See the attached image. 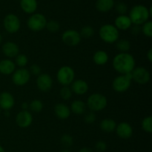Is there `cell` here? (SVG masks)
<instances>
[{
	"instance_id": "cell-1",
	"label": "cell",
	"mask_w": 152,
	"mask_h": 152,
	"mask_svg": "<svg viewBox=\"0 0 152 152\" xmlns=\"http://www.w3.org/2000/svg\"><path fill=\"white\" fill-rule=\"evenodd\" d=\"M112 65L114 70L120 75L131 73L135 68L136 61L129 52H120L113 58Z\"/></svg>"
},
{
	"instance_id": "cell-2",
	"label": "cell",
	"mask_w": 152,
	"mask_h": 152,
	"mask_svg": "<svg viewBox=\"0 0 152 152\" xmlns=\"http://www.w3.org/2000/svg\"><path fill=\"white\" fill-rule=\"evenodd\" d=\"M151 7L149 8L143 4L133 6L129 11V18L134 25H141L151 16Z\"/></svg>"
},
{
	"instance_id": "cell-3",
	"label": "cell",
	"mask_w": 152,
	"mask_h": 152,
	"mask_svg": "<svg viewBox=\"0 0 152 152\" xmlns=\"http://www.w3.org/2000/svg\"><path fill=\"white\" fill-rule=\"evenodd\" d=\"M99 35L101 40L108 44L115 43L119 40V30L111 24H105L99 28Z\"/></svg>"
},
{
	"instance_id": "cell-4",
	"label": "cell",
	"mask_w": 152,
	"mask_h": 152,
	"mask_svg": "<svg viewBox=\"0 0 152 152\" xmlns=\"http://www.w3.org/2000/svg\"><path fill=\"white\" fill-rule=\"evenodd\" d=\"M108 104V100L104 95L101 93H93L88 98L87 104L91 111L99 112L103 110Z\"/></svg>"
},
{
	"instance_id": "cell-5",
	"label": "cell",
	"mask_w": 152,
	"mask_h": 152,
	"mask_svg": "<svg viewBox=\"0 0 152 152\" xmlns=\"http://www.w3.org/2000/svg\"><path fill=\"white\" fill-rule=\"evenodd\" d=\"M56 78L58 82L62 86H69L75 79V72L72 67L63 66L57 71Z\"/></svg>"
},
{
	"instance_id": "cell-6",
	"label": "cell",
	"mask_w": 152,
	"mask_h": 152,
	"mask_svg": "<svg viewBox=\"0 0 152 152\" xmlns=\"http://www.w3.org/2000/svg\"><path fill=\"white\" fill-rule=\"evenodd\" d=\"M132 81V72L126 75H120L114 79L112 87L115 92H124L130 88Z\"/></svg>"
},
{
	"instance_id": "cell-7",
	"label": "cell",
	"mask_w": 152,
	"mask_h": 152,
	"mask_svg": "<svg viewBox=\"0 0 152 152\" xmlns=\"http://www.w3.org/2000/svg\"><path fill=\"white\" fill-rule=\"evenodd\" d=\"M47 19L42 13H34L28 19L27 25L28 28L33 31H40L45 28Z\"/></svg>"
},
{
	"instance_id": "cell-8",
	"label": "cell",
	"mask_w": 152,
	"mask_h": 152,
	"mask_svg": "<svg viewBox=\"0 0 152 152\" xmlns=\"http://www.w3.org/2000/svg\"><path fill=\"white\" fill-rule=\"evenodd\" d=\"M3 26L5 31L9 34H15L20 29V19L14 13H8L4 16Z\"/></svg>"
},
{
	"instance_id": "cell-9",
	"label": "cell",
	"mask_w": 152,
	"mask_h": 152,
	"mask_svg": "<svg viewBox=\"0 0 152 152\" xmlns=\"http://www.w3.org/2000/svg\"><path fill=\"white\" fill-rule=\"evenodd\" d=\"M12 81L16 86H24L29 82L31 79V73L25 68L16 69L12 73Z\"/></svg>"
},
{
	"instance_id": "cell-10",
	"label": "cell",
	"mask_w": 152,
	"mask_h": 152,
	"mask_svg": "<svg viewBox=\"0 0 152 152\" xmlns=\"http://www.w3.org/2000/svg\"><path fill=\"white\" fill-rule=\"evenodd\" d=\"M132 80H134L138 84H146L151 79V75L145 67L139 66L134 69L132 72Z\"/></svg>"
},
{
	"instance_id": "cell-11",
	"label": "cell",
	"mask_w": 152,
	"mask_h": 152,
	"mask_svg": "<svg viewBox=\"0 0 152 152\" xmlns=\"http://www.w3.org/2000/svg\"><path fill=\"white\" fill-rule=\"evenodd\" d=\"M81 38L80 32L74 29L66 30L62 35V40L63 43L71 47L78 46L81 42Z\"/></svg>"
},
{
	"instance_id": "cell-12",
	"label": "cell",
	"mask_w": 152,
	"mask_h": 152,
	"mask_svg": "<svg viewBox=\"0 0 152 152\" xmlns=\"http://www.w3.org/2000/svg\"><path fill=\"white\" fill-rule=\"evenodd\" d=\"M37 88L42 92H48L53 86V79L51 76L47 73H41L37 76Z\"/></svg>"
},
{
	"instance_id": "cell-13",
	"label": "cell",
	"mask_w": 152,
	"mask_h": 152,
	"mask_svg": "<svg viewBox=\"0 0 152 152\" xmlns=\"http://www.w3.org/2000/svg\"><path fill=\"white\" fill-rule=\"evenodd\" d=\"M33 116L28 110H22L19 112L16 116V123L19 128H26L32 124Z\"/></svg>"
},
{
	"instance_id": "cell-14",
	"label": "cell",
	"mask_w": 152,
	"mask_h": 152,
	"mask_svg": "<svg viewBox=\"0 0 152 152\" xmlns=\"http://www.w3.org/2000/svg\"><path fill=\"white\" fill-rule=\"evenodd\" d=\"M116 133L120 138L123 139H128L133 135V128L132 125L126 122H122L117 125Z\"/></svg>"
},
{
	"instance_id": "cell-15",
	"label": "cell",
	"mask_w": 152,
	"mask_h": 152,
	"mask_svg": "<svg viewBox=\"0 0 152 152\" xmlns=\"http://www.w3.org/2000/svg\"><path fill=\"white\" fill-rule=\"evenodd\" d=\"M15 104V98L10 92L4 91L0 93V108L4 110H10Z\"/></svg>"
},
{
	"instance_id": "cell-16",
	"label": "cell",
	"mask_w": 152,
	"mask_h": 152,
	"mask_svg": "<svg viewBox=\"0 0 152 152\" xmlns=\"http://www.w3.org/2000/svg\"><path fill=\"white\" fill-rule=\"evenodd\" d=\"M71 89L74 93L79 95H83L88 91L89 86L86 80L83 79H77L74 80L71 83Z\"/></svg>"
},
{
	"instance_id": "cell-17",
	"label": "cell",
	"mask_w": 152,
	"mask_h": 152,
	"mask_svg": "<svg viewBox=\"0 0 152 152\" xmlns=\"http://www.w3.org/2000/svg\"><path fill=\"white\" fill-rule=\"evenodd\" d=\"M1 50H2L3 54L9 58H15L19 53V48L18 45L14 42L11 41H7L4 43L1 47Z\"/></svg>"
},
{
	"instance_id": "cell-18",
	"label": "cell",
	"mask_w": 152,
	"mask_h": 152,
	"mask_svg": "<svg viewBox=\"0 0 152 152\" xmlns=\"http://www.w3.org/2000/svg\"><path fill=\"white\" fill-rule=\"evenodd\" d=\"M71 110L67 104L64 103H57L54 106V113L56 117L61 120H65L71 116Z\"/></svg>"
},
{
	"instance_id": "cell-19",
	"label": "cell",
	"mask_w": 152,
	"mask_h": 152,
	"mask_svg": "<svg viewBox=\"0 0 152 152\" xmlns=\"http://www.w3.org/2000/svg\"><path fill=\"white\" fill-rule=\"evenodd\" d=\"M132 22L131 21L130 18L126 14L124 15H119L117 16L114 20V26L118 30H122V31H126L129 28H131L132 26Z\"/></svg>"
},
{
	"instance_id": "cell-20",
	"label": "cell",
	"mask_w": 152,
	"mask_h": 152,
	"mask_svg": "<svg viewBox=\"0 0 152 152\" xmlns=\"http://www.w3.org/2000/svg\"><path fill=\"white\" fill-rule=\"evenodd\" d=\"M16 70V64L10 59H3L0 61V73L4 75H11Z\"/></svg>"
},
{
	"instance_id": "cell-21",
	"label": "cell",
	"mask_w": 152,
	"mask_h": 152,
	"mask_svg": "<svg viewBox=\"0 0 152 152\" xmlns=\"http://www.w3.org/2000/svg\"><path fill=\"white\" fill-rule=\"evenodd\" d=\"M20 7L25 13L33 14L38 7L37 0H20Z\"/></svg>"
},
{
	"instance_id": "cell-22",
	"label": "cell",
	"mask_w": 152,
	"mask_h": 152,
	"mask_svg": "<svg viewBox=\"0 0 152 152\" xmlns=\"http://www.w3.org/2000/svg\"><path fill=\"white\" fill-rule=\"evenodd\" d=\"M114 0H97L96 1V8L98 11L106 13L114 7Z\"/></svg>"
},
{
	"instance_id": "cell-23",
	"label": "cell",
	"mask_w": 152,
	"mask_h": 152,
	"mask_svg": "<svg viewBox=\"0 0 152 152\" xmlns=\"http://www.w3.org/2000/svg\"><path fill=\"white\" fill-rule=\"evenodd\" d=\"M87 105L86 103L81 100H75L71 104L70 110L71 112L76 115H82L86 113Z\"/></svg>"
},
{
	"instance_id": "cell-24",
	"label": "cell",
	"mask_w": 152,
	"mask_h": 152,
	"mask_svg": "<svg viewBox=\"0 0 152 152\" xmlns=\"http://www.w3.org/2000/svg\"><path fill=\"white\" fill-rule=\"evenodd\" d=\"M109 60L108 53L104 50H98L94 54L93 61L98 66H104Z\"/></svg>"
},
{
	"instance_id": "cell-25",
	"label": "cell",
	"mask_w": 152,
	"mask_h": 152,
	"mask_svg": "<svg viewBox=\"0 0 152 152\" xmlns=\"http://www.w3.org/2000/svg\"><path fill=\"white\" fill-rule=\"evenodd\" d=\"M99 126H100L101 130L103 132L111 133L115 131L117 123L113 119L106 118V119H104L101 121Z\"/></svg>"
},
{
	"instance_id": "cell-26",
	"label": "cell",
	"mask_w": 152,
	"mask_h": 152,
	"mask_svg": "<svg viewBox=\"0 0 152 152\" xmlns=\"http://www.w3.org/2000/svg\"><path fill=\"white\" fill-rule=\"evenodd\" d=\"M116 48L120 52H128L131 49V43L127 39H121L116 42Z\"/></svg>"
},
{
	"instance_id": "cell-27",
	"label": "cell",
	"mask_w": 152,
	"mask_h": 152,
	"mask_svg": "<svg viewBox=\"0 0 152 152\" xmlns=\"http://www.w3.org/2000/svg\"><path fill=\"white\" fill-rule=\"evenodd\" d=\"M43 103L39 99H34L29 104V109L34 113H40L43 110Z\"/></svg>"
},
{
	"instance_id": "cell-28",
	"label": "cell",
	"mask_w": 152,
	"mask_h": 152,
	"mask_svg": "<svg viewBox=\"0 0 152 152\" xmlns=\"http://www.w3.org/2000/svg\"><path fill=\"white\" fill-rule=\"evenodd\" d=\"M141 127H142V129L145 132L148 133V134L152 133V116H145L142 119V123H141Z\"/></svg>"
},
{
	"instance_id": "cell-29",
	"label": "cell",
	"mask_w": 152,
	"mask_h": 152,
	"mask_svg": "<svg viewBox=\"0 0 152 152\" xmlns=\"http://www.w3.org/2000/svg\"><path fill=\"white\" fill-rule=\"evenodd\" d=\"M141 31L147 37H152V22L148 20L144 22L141 27Z\"/></svg>"
},
{
	"instance_id": "cell-30",
	"label": "cell",
	"mask_w": 152,
	"mask_h": 152,
	"mask_svg": "<svg viewBox=\"0 0 152 152\" xmlns=\"http://www.w3.org/2000/svg\"><path fill=\"white\" fill-rule=\"evenodd\" d=\"M15 58H16V59H15V64H16L18 66L21 67V68H24L28 64V58L24 54L19 53Z\"/></svg>"
},
{
	"instance_id": "cell-31",
	"label": "cell",
	"mask_w": 152,
	"mask_h": 152,
	"mask_svg": "<svg viewBox=\"0 0 152 152\" xmlns=\"http://www.w3.org/2000/svg\"><path fill=\"white\" fill-rule=\"evenodd\" d=\"M80 34L81 37H85V38H90L94 34V29L91 25H85L81 28Z\"/></svg>"
},
{
	"instance_id": "cell-32",
	"label": "cell",
	"mask_w": 152,
	"mask_h": 152,
	"mask_svg": "<svg viewBox=\"0 0 152 152\" xmlns=\"http://www.w3.org/2000/svg\"><path fill=\"white\" fill-rule=\"evenodd\" d=\"M72 93L73 92L71 87H69L68 86H62V87L60 89V92H59L61 98L65 101L69 100L72 96Z\"/></svg>"
},
{
	"instance_id": "cell-33",
	"label": "cell",
	"mask_w": 152,
	"mask_h": 152,
	"mask_svg": "<svg viewBox=\"0 0 152 152\" xmlns=\"http://www.w3.org/2000/svg\"><path fill=\"white\" fill-rule=\"evenodd\" d=\"M45 28H47V30L48 31L51 33H56L60 28V25H59V22L56 20H50L48 21L47 24H46Z\"/></svg>"
},
{
	"instance_id": "cell-34",
	"label": "cell",
	"mask_w": 152,
	"mask_h": 152,
	"mask_svg": "<svg viewBox=\"0 0 152 152\" xmlns=\"http://www.w3.org/2000/svg\"><path fill=\"white\" fill-rule=\"evenodd\" d=\"M60 141L62 145H64L65 147H71L74 143V139H73L72 136H71L70 134H65L61 137Z\"/></svg>"
},
{
	"instance_id": "cell-35",
	"label": "cell",
	"mask_w": 152,
	"mask_h": 152,
	"mask_svg": "<svg viewBox=\"0 0 152 152\" xmlns=\"http://www.w3.org/2000/svg\"><path fill=\"white\" fill-rule=\"evenodd\" d=\"M114 6H115L116 11L119 13V15H124L127 13L128 6L126 3L120 1L117 3V4H114Z\"/></svg>"
},
{
	"instance_id": "cell-36",
	"label": "cell",
	"mask_w": 152,
	"mask_h": 152,
	"mask_svg": "<svg viewBox=\"0 0 152 152\" xmlns=\"http://www.w3.org/2000/svg\"><path fill=\"white\" fill-rule=\"evenodd\" d=\"M96 115H95L94 112L90 111L88 113H86V115L84 116V121L86 124H88V125H91V124H93L94 122L96 121Z\"/></svg>"
},
{
	"instance_id": "cell-37",
	"label": "cell",
	"mask_w": 152,
	"mask_h": 152,
	"mask_svg": "<svg viewBox=\"0 0 152 152\" xmlns=\"http://www.w3.org/2000/svg\"><path fill=\"white\" fill-rule=\"evenodd\" d=\"M95 148L98 152H104L107 149L106 142L102 141V140H99V141L96 142V145H95Z\"/></svg>"
},
{
	"instance_id": "cell-38",
	"label": "cell",
	"mask_w": 152,
	"mask_h": 152,
	"mask_svg": "<svg viewBox=\"0 0 152 152\" xmlns=\"http://www.w3.org/2000/svg\"><path fill=\"white\" fill-rule=\"evenodd\" d=\"M29 72L31 74L38 76L39 75L41 74V67L39 65H37V63L32 64L31 67H30Z\"/></svg>"
},
{
	"instance_id": "cell-39",
	"label": "cell",
	"mask_w": 152,
	"mask_h": 152,
	"mask_svg": "<svg viewBox=\"0 0 152 152\" xmlns=\"http://www.w3.org/2000/svg\"><path fill=\"white\" fill-rule=\"evenodd\" d=\"M131 28H132V32L134 35H137V34L141 31L140 25H134V26L131 27Z\"/></svg>"
},
{
	"instance_id": "cell-40",
	"label": "cell",
	"mask_w": 152,
	"mask_h": 152,
	"mask_svg": "<svg viewBox=\"0 0 152 152\" xmlns=\"http://www.w3.org/2000/svg\"><path fill=\"white\" fill-rule=\"evenodd\" d=\"M146 58L149 62H152V49L151 48H150V49L148 50V52H147Z\"/></svg>"
},
{
	"instance_id": "cell-41",
	"label": "cell",
	"mask_w": 152,
	"mask_h": 152,
	"mask_svg": "<svg viewBox=\"0 0 152 152\" xmlns=\"http://www.w3.org/2000/svg\"><path fill=\"white\" fill-rule=\"evenodd\" d=\"M21 108L22 110H28V109L29 108V104L28 102H22L21 104Z\"/></svg>"
},
{
	"instance_id": "cell-42",
	"label": "cell",
	"mask_w": 152,
	"mask_h": 152,
	"mask_svg": "<svg viewBox=\"0 0 152 152\" xmlns=\"http://www.w3.org/2000/svg\"><path fill=\"white\" fill-rule=\"evenodd\" d=\"M79 152H93V151H92L91 149L89 148L84 147L83 148L80 149V150L79 151Z\"/></svg>"
},
{
	"instance_id": "cell-43",
	"label": "cell",
	"mask_w": 152,
	"mask_h": 152,
	"mask_svg": "<svg viewBox=\"0 0 152 152\" xmlns=\"http://www.w3.org/2000/svg\"><path fill=\"white\" fill-rule=\"evenodd\" d=\"M0 152H5V151H4V148L2 147V146L0 145Z\"/></svg>"
},
{
	"instance_id": "cell-44",
	"label": "cell",
	"mask_w": 152,
	"mask_h": 152,
	"mask_svg": "<svg viewBox=\"0 0 152 152\" xmlns=\"http://www.w3.org/2000/svg\"><path fill=\"white\" fill-rule=\"evenodd\" d=\"M60 152H71L69 150H68V149H64V150H62Z\"/></svg>"
},
{
	"instance_id": "cell-45",
	"label": "cell",
	"mask_w": 152,
	"mask_h": 152,
	"mask_svg": "<svg viewBox=\"0 0 152 152\" xmlns=\"http://www.w3.org/2000/svg\"><path fill=\"white\" fill-rule=\"evenodd\" d=\"M1 42H2V35H1V33H0V44L1 43Z\"/></svg>"
},
{
	"instance_id": "cell-46",
	"label": "cell",
	"mask_w": 152,
	"mask_h": 152,
	"mask_svg": "<svg viewBox=\"0 0 152 152\" xmlns=\"http://www.w3.org/2000/svg\"><path fill=\"white\" fill-rule=\"evenodd\" d=\"M1 109L0 108V114H1Z\"/></svg>"
}]
</instances>
